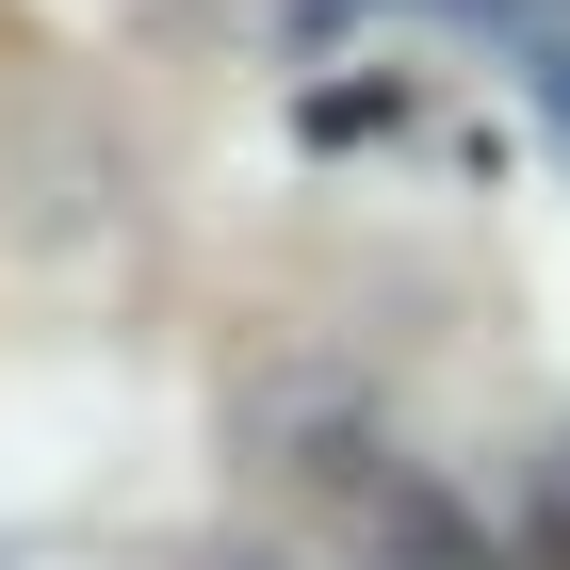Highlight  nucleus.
<instances>
[{
	"label": "nucleus",
	"instance_id": "1",
	"mask_svg": "<svg viewBox=\"0 0 570 570\" xmlns=\"http://www.w3.org/2000/svg\"><path fill=\"white\" fill-rule=\"evenodd\" d=\"M309 489L343 505L358 570H505L473 505H456V489H424L407 456H375V440H326V456H309Z\"/></svg>",
	"mask_w": 570,
	"mask_h": 570
},
{
	"label": "nucleus",
	"instance_id": "2",
	"mask_svg": "<svg viewBox=\"0 0 570 570\" xmlns=\"http://www.w3.org/2000/svg\"><path fill=\"white\" fill-rule=\"evenodd\" d=\"M213 570H309V554H277V538H228V554Z\"/></svg>",
	"mask_w": 570,
	"mask_h": 570
}]
</instances>
